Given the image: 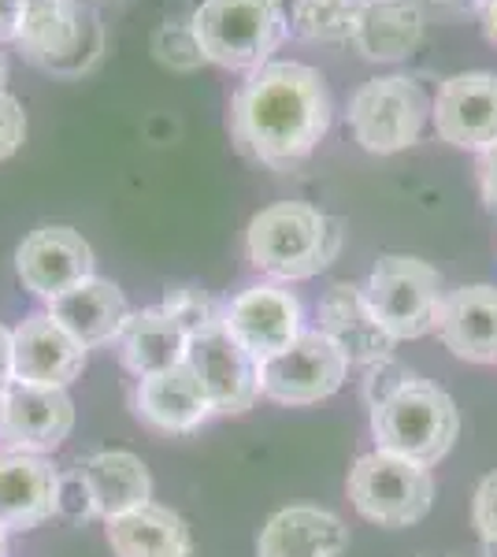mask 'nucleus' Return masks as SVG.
Masks as SVG:
<instances>
[{"mask_svg": "<svg viewBox=\"0 0 497 557\" xmlns=\"http://www.w3.org/2000/svg\"><path fill=\"white\" fill-rule=\"evenodd\" d=\"M327 78L297 60H271L234 89L231 138L271 172H294L331 131Z\"/></svg>", "mask_w": 497, "mask_h": 557, "instance_id": "obj_1", "label": "nucleus"}, {"mask_svg": "<svg viewBox=\"0 0 497 557\" xmlns=\"http://www.w3.org/2000/svg\"><path fill=\"white\" fill-rule=\"evenodd\" d=\"M346 223L301 201H278L260 209L246 231V257L271 283H301L338 260Z\"/></svg>", "mask_w": 497, "mask_h": 557, "instance_id": "obj_2", "label": "nucleus"}, {"mask_svg": "<svg viewBox=\"0 0 497 557\" xmlns=\"http://www.w3.org/2000/svg\"><path fill=\"white\" fill-rule=\"evenodd\" d=\"M201 57L227 71H260L290 34L283 0H201L189 15Z\"/></svg>", "mask_w": 497, "mask_h": 557, "instance_id": "obj_3", "label": "nucleus"}, {"mask_svg": "<svg viewBox=\"0 0 497 557\" xmlns=\"http://www.w3.org/2000/svg\"><path fill=\"white\" fill-rule=\"evenodd\" d=\"M460 435L457 401L442 386L412 375L405 386H397L386 401L372 409V438L375 450L409 457L420 465H438L453 450Z\"/></svg>", "mask_w": 497, "mask_h": 557, "instance_id": "obj_4", "label": "nucleus"}, {"mask_svg": "<svg viewBox=\"0 0 497 557\" xmlns=\"http://www.w3.org/2000/svg\"><path fill=\"white\" fill-rule=\"evenodd\" d=\"M346 494L352 509L372 524L409 528L435 506V475H431V465L372 450L349 469Z\"/></svg>", "mask_w": 497, "mask_h": 557, "instance_id": "obj_5", "label": "nucleus"}, {"mask_svg": "<svg viewBox=\"0 0 497 557\" xmlns=\"http://www.w3.org/2000/svg\"><path fill=\"white\" fill-rule=\"evenodd\" d=\"M368 305L375 309L378 323L394 335V343H409L435 331L442 309V275L420 257H378L364 283Z\"/></svg>", "mask_w": 497, "mask_h": 557, "instance_id": "obj_6", "label": "nucleus"}, {"mask_svg": "<svg viewBox=\"0 0 497 557\" xmlns=\"http://www.w3.org/2000/svg\"><path fill=\"white\" fill-rule=\"evenodd\" d=\"M431 120V97L420 83L405 75L372 78L352 94L349 101V131L357 146L375 157H390L415 146Z\"/></svg>", "mask_w": 497, "mask_h": 557, "instance_id": "obj_7", "label": "nucleus"}, {"mask_svg": "<svg viewBox=\"0 0 497 557\" xmlns=\"http://www.w3.org/2000/svg\"><path fill=\"white\" fill-rule=\"evenodd\" d=\"M349 380V361L320 327H305V335L283 354L260 361V398L275 406H315L338 394Z\"/></svg>", "mask_w": 497, "mask_h": 557, "instance_id": "obj_8", "label": "nucleus"}, {"mask_svg": "<svg viewBox=\"0 0 497 557\" xmlns=\"http://www.w3.org/2000/svg\"><path fill=\"white\" fill-rule=\"evenodd\" d=\"M220 327L260 364L305 335V305L286 283H252L223 305Z\"/></svg>", "mask_w": 497, "mask_h": 557, "instance_id": "obj_9", "label": "nucleus"}, {"mask_svg": "<svg viewBox=\"0 0 497 557\" xmlns=\"http://www.w3.org/2000/svg\"><path fill=\"white\" fill-rule=\"evenodd\" d=\"M431 123L453 149L486 152L497 146V75L494 71H460L438 86L431 101Z\"/></svg>", "mask_w": 497, "mask_h": 557, "instance_id": "obj_10", "label": "nucleus"}, {"mask_svg": "<svg viewBox=\"0 0 497 557\" xmlns=\"http://www.w3.org/2000/svg\"><path fill=\"white\" fill-rule=\"evenodd\" d=\"M94 249L75 227H38L30 231L15 249V275L23 290L49 305L52 298L67 294L71 286L94 278Z\"/></svg>", "mask_w": 497, "mask_h": 557, "instance_id": "obj_11", "label": "nucleus"}, {"mask_svg": "<svg viewBox=\"0 0 497 557\" xmlns=\"http://www.w3.org/2000/svg\"><path fill=\"white\" fill-rule=\"evenodd\" d=\"M186 364L201 380L208 401L223 417H241L260 398V364L223 327L189 338Z\"/></svg>", "mask_w": 497, "mask_h": 557, "instance_id": "obj_12", "label": "nucleus"}, {"mask_svg": "<svg viewBox=\"0 0 497 557\" xmlns=\"http://www.w3.org/2000/svg\"><path fill=\"white\" fill-rule=\"evenodd\" d=\"M320 331L338 346L349 368H372L394 357V335L378 323L364 286L334 283L320 298Z\"/></svg>", "mask_w": 497, "mask_h": 557, "instance_id": "obj_13", "label": "nucleus"}, {"mask_svg": "<svg viewBox=\"0 0 497 557\" xmlns=\"http://www.w3.org/2000/svg\"><path fill=\"white\" fill-rule=\"evenodd\" d=\"M86 346L71 331H63L49 312H34L12 331V372L15 383L63 386L83 375Z\"/></svg>", "mask_w": 497, "mask_h": 557, "instance_id": "obj_14", "label": "nucleus"}, {"mask_svg": "<svg viewBox=\"0 0 497 557\" xmlns=\"http://www.w3.org/2000/svg\"><path fill=\"white\" fill-rule=\"evenodd\" d=\"M57 483L60 469L49 454L4 446L0 450V528L30 532L57 517Z\"/></svg>", "mask_w": 497, "mask_h": 557, "instance_id": "obj_15", "label": "nucleus"}, {"mask_svg": "<svg viewBox=\"0 0 497 557\" xmlns=\"http://www.w3.org/2000/svg\"><path fill=\"white\" fill-rule=\"evenodd\" d=\"M75 428V401L63 386L8 383L4 391V431L8 446L34 454H52L67 443Z\"/></svg>", "mask_w": 497, "mask_h": 557, "instance_id": "obj_16", "label": "nucleus"}, {"mask_svg": "<svg viewBox=\"0 0 497 557\" xmlns=\"http://www.w3.org/2000/svg\"><path fill=\"white\" fill-rule=\"evenodd\" d=\"M435 331L460 361L497 364V286L468 283L446 290Z\"/></svg>", "mask_w": 497, "mask_h": 557, "instance_id": "obj_17", "label": "nucleus"}, {"mask_svg": "<svg viewBox=\"0 0 497 557\" xmlns=\"http://www.w3.org/2000/svg\"><path fill=\"white\" fill-rule=\"evenodd\" d=\"M94 23V15L78 12V0H30L15 45L34 64L60 71V75H78L75 60Z\"/></svg>", "mask_w": 497, "mask_h": 557, "instance_id": "obj_18", "label": "nucleus"}, {"mask_svg": "<svg viewBox=\"0 0 497 557\" xmlns=\"http://www.w3.org/2000/svg\"><path fill=\"white\" fill-rule=\"evenodd\" d=\"M134 412L141 424H149L160 435H189L215 417L201 380L189 364H178L171 372L146 375L134 386Z\"/></svg>", "mask_w": 497, "mask_h": 557, "instance_id": "obj_19", "label": "nucleus"}, {"mask_svg": "<svg viewBox=\"0 0 497 557\" xmlns=\"http://www.w3.org/2000/svg\"><path fill=\"white\" fill-rule=\"evenodd\" d=\"M45 312H49L63 331H71L86 349L120 343L126 320H131V305H126L123 290L101 275L86 278V283L71 286L67 294L52 298Z\"/></svg>", "mask_w": 497, "mask_h": 557, "instance_id": "obj_20", "label": "nucleus"}, {"mask_svg": "<svg viewBox=\"0 0 497 557\" xmlns=\"http://www.w3.org/2000/svg\"><path fill=\"white\" fill-rule=\"evenodd\" d=\"M346 550V520L315 506L278 509L257 539V557H341Z\"/></svg>", "mask_w": 497, "mask_h": 557, "instance_id": "obj_21", "label": "nucleus"}, {"mask_svg": "<svg viewBox=\"0 0 497 557\" xmlns=\"http://www.w3.org/2000/svg\"><path fill=\"white\" fill-rule=\"evenodd\" d=\"M427 15L415 0H364L352 26V49L372 64L409 60L423 41Z\"/></svg>", "mask_w": 497, "mask_h": 557, "instance_id": "obj_22", "label": "nucleus"}, {"mask_svg": "<svg viewBox=\"0 0 497 557\" xmlns=\"http://www.w3.org/2000/svg\"><path fill=\"white\" fill-rule=\"evenodd\" d=\"M186 357H189V335L160 305L131 312V320H126L120 335V361L134 380L171 372V368L186 364Z\"/></svg>", "mask_w": 497, "mask_h": 557, "instance_id": "obj_23", "label": "nucleus"}, {"mask_svg": "<svg viewBox=\"0 0 497 557\" xmlns=\"http://www.w3.org/2000/svg\"><path fill=\"white\" fill-rule=\"evenodd\" d=\"M104 535L115 557H175L194 546L186 520L157 502L104 520Z\"/></svg>", "mask_w": 497, "mask_h": 557, "instance_id": "obj_24", "label": "nucleus"}, {"mask_svg": "<svg viewBox=\"0 0 497 557\" xmlns=\"http://www.w3.org/2000/svg\"><path fill=\"white\" fill-rule=\"evenodd\" d=\"M83 475L97 498L101 520L123 517L131 509L152 502V472L138 454L131 450H97L83 465Z\"/></svg>", "mask_w": 497, "mask_h": 557, "instance_id": "obj_25", "label": "nucleus"}, {"mask_svg": "<svg viewBox=\"0 0 497 557\" xmlns=\"http://www.w3.org/2000/svg\"><path fill=\"white\" fill-rule=\"evenodd\" d=\"M360 4L364 0H294L290 30L312 45H341L352 41Z\"/></svg>", "mask_w": 497, "mask_h": 557, "instance_id": "obj_26", "label": "nucleus"}, {"mask_svg": "<svg viewBox=\"0 0 497 557\" xmlns=\"http://www.w3.org/2000/svg\"><path fill=\"white\" fill-rule=\"evenodd\" d=\"M160 309H164L167 317L175 320L189 338H197V335H204V331L220 327V317H223V305L215 301L212 294L197 290V286H167Z\"/></svg>", "mask_w": 497, "mask_h": 557, "instance_id": "obj_27", "label": "nucleus"}, {"mask_svg": "<svg viewBox=\"0 0 497 557\" xmlns=\"http://www.w3.org/2000/svg\"><path fill=\"white\" fill-rule=\"evenodd\" d=\"M101 517L97 513V498L89 491L83 469H67L60 472V483H57V520L63 524H86V520Z\"/></svg>", "mask_w": 497, "mask_h": 557, "instance_id": "obj_28", "label": "nucleus"}, {"mask_svg": "<svg viewBox=\"0 0 497 557\" xmlns=\"http://www.w3.org/2000/svg\"><path fill=\"white\" fill-rule=\"evenodd\" d=\"M152 52L164 67H175V71H194L204 64L201 57V45L194 38V26H160L157 38H152Z\"/></svg>", "mask_w": 497, "mask_h": 557, "instance_id": "obj_29", "label": "nucleus"}, {"mask_svg": "<svg viewBox=\"0 0 497 557\" xmlns=\"http://www.w3.org/2000/svg\"><path fill=\"white\" fill-rule=\"evenodd\" d=\"M415 372H409L405 364H397L394 357H386V361H378L368 368V375H364V386H360V394H364V406L368 409H375L378 401H386L390 394L397 391V386H405L412 380Z\"/></svg>", "mask_w": 497, "mask_h": 557, "instance_id": "obj_30", "label": "nucleus"}, {"mask_svg": "<svg viewBox=\"0 0 497 557\" xmlns=\"http://www.w3.org/2000/svg\"><path fill=\"white\" fill-rule=\"evenodd\" d=\"M472 524L486 546H497V472L479 480L472 498Z\"/></svg>", "mask_w": 497, "mask_h": 557, "instance_id": "obj_31", "label": "nucleus"}, {"mask_svg": "<svg viewBox=\"0 0 497 557\" xmlns=\"http://www.w3.org/2000/svg\"><path fill=\"white\" fill-rule=\"evenodd\" d=\"M26 141V112L12 94H0V160L15 157Z\"/></svg>", "mask_w": 497, "mask_h": 557, "instance_id": "obj_32", "label": "nucleus"}, {"mask_svg": "<svg viewBox=\"0 0 497 557\" xmlns=\"http://www.w3.org/2000/svg\"><path fill=\"white\" fill-rule=\"evenodd\" d=\"M475 178H479V194H483V205L497 215V146L486 149V152H479Z\"/></svg>", "mask_w": 497, "mask_h": 557, "instance_id": "obj_33", "label": "nucleus"}, {"mask_svg": "<svg viewBox=\"0 0 497 557\" xmlns=\"http://www.w3.org/2000/svg\"><path fill=\"white\" fill-rule=\"evenodd\" d=\"M26 4L30 0H0V45L20 38V26L26 20Z\"/></svg>", "mask_w": 497, "mask_h": 557, "instance_id": "obj_34", "label": "nucleus"}, {"mask_svg": "<svg viewBox=\"0 0 497 557\" xmlns=\"http://www.w3.org/2000/svg\"><path fill=\"white\" fill-rule=\"evenodd\" d=\"M12 380H15V372H12V327L0 323V386H8Z\"/></svg>", "mask_w": 497, "mask_h": 557, "instance_id": "obj_35", "label": "nucleus"}, {"mask_svg": "<svg viewBox=\"0 0 497 557\" xmlns=\"http://www.w3.org/2000/svg\"><path fill=\"white\" fill-rule=\"evenodd\" d=\"M479 20H483L486 41L497 45V0H483V8H479Z\"/></svg>", "mask_w": 497, "mask_h": 557, "instance_id": "obj_36", "label": "nucleus"}, {"mask_svg": "<svg viewBox=\"0 0 497 557\" xmlns=\"http://www.w3.org/2000/svg\"><path fill=\"white\" fill-rule=\"evenodd\" d=\"M4 83H8V57H4V49H0V94H4Z\"/></svg>", "mask_w": 497, "mask_h": 557, "instance_id": "obj_37", "label": "nucleus"}, {"mask_svg": "<svg viewBox=\"0 0 497 557\" xmlns=\"http://www.w3.org/2000/svg\"><path fill=\"white\" fill-rule=\"evenodd\" d=\"M4 391L8 386H0V431H4Z\"/></svg>", "mask_w": 497, "mask_h": 557, "instance_id": "obj_38", "label": "nucleus"}, {"mask_svg": "<svg viewBox=\"0 0 497 557\" xmlns=\"http://www.w3.org/2000/svg\"><path fill=\"white\" fill-rule=\"evenodd\" d=\"M175 557H197V550H194V546H189V550H183V554H175Z\"/></svg>", "mask_w": 497, "mask_h": 557, "instance_id": "obj_39", "label": "nucleus"}, {"mask_svg": "<svg viewBox=\"0 0 497 557\" xmlns=\"http://www.w3.org/2000/svg\"><path fill=\"white\" fill-rule=\"evenodd\" d=\"M453 557H460V554H453Z\"/></svg>", "mask_w": 497, "mask_h": 557, "instance_id": "obj_40", "label": "nucleus"}]
</instances>
